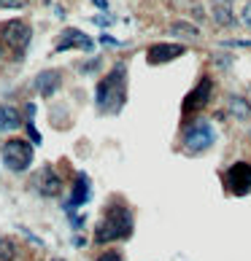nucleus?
<instances>
[{"instance_id": "nucleus-1", "label": "nucleus", "mask_w": 251, "mask_h": 261, "mask_svg": "<svg viewBox=\"0 0 251 261\" xmlns=\"http://www.w3.org/2000/svg\"><path fill=\"white\" fill-rule=\"evenodd\" d=\"M124 102H127V65L119 62L95 86V105L100 113L113 116L124 108Z\"/></svg>"}, {"instance_id": "nucleus-2", "label": "nucleus", "mask_w": 251, "mask_h": 261, "mask_svg": "<svg viewBox=\"0 0 251 261\" xmlns=\"http://www.w3.org/2000/svg\"><path fill=\"white\" fill-rule=\"evenodd\" d=\"M132 234V213L122 202H111L103 221L95 229V243H113V240H127Z\"/></svg>"}, {"instance_id": "nucleus-3", "label": "nucleus", "mask_w": 251, "mask_h": 261, "mask_svg": "<svg viewBox=\"0 0 251 261\" xmlns=\"http://www.w3.org/2000/svg\"><path fill=\"white\" fill-rule=\"evenodd\" d=\"M181 143H184V148H187L189 153H202V151H208V148L216 143V129H214V124H211L208 119L192 121L189 127L181 132Z\"/></svg>"}, {"instance_id": "nucleus-4", "label": "nucleus", "mask_w": 251, "mask_h": 261, "mask_svg": "<svg viewBox=\"0 0 251 261\" xmlns=\"http://www.w3.org/2000/svg\"><path fill=\"white\" fill-rule=\"evenodd\" d=\"M30 38H33V30L27 22H22V19H11V22L0 24V41H3L8 49H14L16 54H22L27 49Z\"/></svg>"}, {"instance_id": "nucleus-5", "label": "nucleus", "mask_w": 251, "mask_h": 261, "mask_svg": "<svg viewBox=\"0 0 251 261\" xmlns=\"http://www.w3.org/2000/svg\"><path fill=\"white\" fill-rule=\"evenodd\" d=\"M3 162L11 172H25L33 164V146L27 140H8L3 146Z\"/></svg>"}, {"instance_id": "nucleus-6", "label": "nucleus", "mask_w": 251, "mask_h": 261, "mask_svg": "<svg viewBox=\"0 0 251 261\" xmlns=\"http://www.w3.org/2000/svg\"><path fill=\"white\" fill-rule=\"evenodd\" d=\"M224 186L233 197H246L251 191V164L248 162H235L224 175Z\"/></svg>"}, {"instance_id": "nucleus-7", "label": "nucleus", "mask_w": 251, "mask_h": 261, "mask_svg": "<svg viewBox=\"0 0 251 261\" xmlns=\"http://www.w3.org/2000/svg\"><path fill=\"white\" fill-rule=\"evenodd\" d=\"M211 94H214V81H211V79H202L195 89H192L187 97H184V102H181V113H184V116L200 113V111L211 102Z\"/></svg>"}, {"instance_id": "nucleus-8", "label": "nucleus", "mask_w": 251, "mask_h": 261, "mask_svg": "<svg viewBox=\"0 0 251 261\" xmlns=\"http://www.w3.org/2000/svg\"><path fill=\"white\" fill-rule=\"evenodd\" d=\"M71 49H81V51H92L95 49V41L86 33L76 30V27H65L62 35L57 38V46L54 51H71Z\"/></svg>"}, {"instance_id": "nucleus-9", "label": "nucleus", "mask_w": 251, "mask_h": 261, "mask_svg": "<svg viewBox=\"0 0 251 261\" xmlns=\"http://www.w3.org/2000/svg\"><path fill=\"white\" fill-rule=\"evenodd\" d=\"M33 186H35V191H38L41 197H57V194L62 191V178L57 175L52 167H43V170L35 172Z\"/></svg>"}, {"instance_id": "nucleus-10", "label": "nucleus", "mask_w": 251, "mask_h": 261, "mask_svg": "<svg viewBox=\"0 0 251 261\" xmlns=\"http://www.w3.org/2000/svg\"><path fill=\"white\" fill-rule=\"evenodd\" d=\"M184 43H154L151 49L146 51V62L149 65H165L173 62L178 57H184Z\"/></svg>"}, {"instance_id": "nucleus-11", "label": "nucleus", "mask_w": 251, "mask_h": 261, "mask_svg": "<svg viewBox=\"0 0 251 261\" xmlns=\"http://www.w3.org/2000/svg\"><path fill=\"white\" fill-rule=\"evenodd\" d=\"M89 197H92V183H89V178H86V172H79L76 175V183H73V191H71V202H67V210H73V207H81V205H86L89 202Z\"/></svg>"}, {"instance_id": "nucleus-12", "label": "nucleus", "mask_w": 251, "mask_h": 261, "mask_svg": "<svg viewBox=\"0 0 251 261\" xmlns=\"http://www.w3.org/2000/svg\"><path fill=\"white\" fill-rule=\"evenodd\" d=\"M33 86H35V92L43 94V97H52V94L62 86V73L60 70H43V73L35 75Z\"/></svg>"}, {"instance_id": "nucleus-13", "label": "nucleus", "mask_w": 251, "mask_h": 261, "mask_svg": "<svg viewBox=\"0 0 251 261\" xmlns=\"http://www.w3.org/2000/svg\"><path fill=\"white\" fill-rule=\"evenodd\" d=\"M214 19L221 27H233L235 14H233V0H214Z\"/></svg>"}, {"instance_id": "nucleus-14", "label": "nucleus", "mask_w": 251, "mask_h": 261, "mask_svg": "<svg viewBox=\"0 0 251 261\" xmlns=\"http://www.w3.org/2000/svg\"><path fill=\"white\" fill-rule=\"evenodd\" d=\"M22 124V116L11 105H0V132H11Z\"/></svg>"}, {"instance_id": "nucleus-15", "label": "nucleus", "mask_w": 251, "mask_h": 261, "mask_svg": "<svg viewBox=\"0 0 251 261\" xmlns=\"http://www.w3.org/2000/svg\"><path fill=\"white\" fill-rule=\"evenodd\" d=\"M227 108L233 116H238V119H248L251 116V102L246 97H240V94H233V97L227 100Z\"/></svg>"}, {"instance_id": "nucleus-16", "label": "nucleus", "mask_w": 251, "mask_h": 261, "mask_svg": "<svg viewBox=\"0 0 251 261\" xmlns=\"http://www.w3.org/2000/svg\"><path fill=\"white\" fill-rule=\"evenodd\" d=\"M170 30L176 33V35H187V38H197V35H200V30H197L195 24H189V22H176Z\"/></svg>"}, {"instance_id": "nucleus-17", "label": "nucleus", "mask_w": 251, "mask_h": 261, "mask_svg": "<svg viewBox=\"0 0 251 261\" xmlns=\"http://www.w3.org/2000/svg\"><path fill=\"white\" fill-rule=\"evenodd\" d=\"M16 258V248L11 240H6V237H0V261H14Z\"/></svg>"}, {"instance_id": "nucleus-18", "label": "nucleus", "mask_w": 251, "mask_h": 261, "mask_svg": "<svg viewBox=\"0 0 251 261\" xmlns=\"http://www.w3.org/2000/svg\"><path fill=\"white\" fill-rule=\"evenodd\" d=\"M30 6V0H0V8H25Z\"/></svg>"}, {"instance_id": "nucleus-19", "label": "nucleus", "mask_w": 251, "mask_h": 261, "mask_svg": "<svg viewBox=\"0 0 251 261\" xmlns=\"http://www.w3.org/2000/svg\"><path fill=\"white\" fill-rule=\"evenodd\" d=\"M95 261H122V253L119 250H105V253H100Z\"/></svg>"}, {"instance_id": "nucleus-20", "label": "nucleus", "mask_w": 251, "mask_h": 261, "mask_svg": "<svg viewBox=\"0 0 251 261\" xmlns=\"http://www.w3.org/2000/svg\"><path fill=\"white\" fill-rule=\"evenodd\" d=\"M240 19H243V24H246V27H251V0L243 6V11H240Z\"/></svg>"}, {"instance_id": "nucleus-21", "label": "nucleus", "mask_w": 251, "mask_h": 261, "mask_svg": "<svg viewBox=\"0 0 251 261\" xmlns=\"http://www.w3.org/2000/svg\"><path fill=\"white\" fill-rule=\"evenodd\" d=\"M100 43H105V46H122V41H117V38H111V35H103Z\"/></svg>"}, {"instance_id": "nucleus-22", "label": "nucleus", "mask_w": 251, "mask_h": 261, "mask_svg": "<svg viewBox=\"0 0 251 261\" xmlns=\"http://www.w3.org/2000/svg\"><path fill=\"white\" fill-rule=\"evenodd\" d=\"M27 132H30V138H33V143H35V146H38V143H41V135L35 132V127H33V124H27Z\"/></svg>"}, {"instance_id": "nucleus-23", "label": "nucleus", "mask_w": 251, "mask_h": 261, "mask_svg": "<svg viewBox=\"0 0 251 261\" xmlns=\"http://www.w3.org/2000/svg\"><path fill=\"white\" fill-rule=\"evenodd\" d=\"M224 46H251V41H224Z\"/></svg>"}, {"instance_id": "nucleus-24", "label": "nucleus", "mask_w": 251, "mask_h": 261, "mask_svg": "<svg viewBox=\"0 0 251 261\" xmlns=\"http://www.w3.org/2000/svg\"><path fill=\"white\" fill-rule=\"evenodd\" d=\"M92 3H95V6H98V8H100V11H108V3H105V0H92Z\"/></svg>"}, {"instance_id": "nucleus-25", "label": "nucleus", "mask_w": 251, "mask_h": 261, "mask_svg": "<svg viewBox=\"0 0 251 261\" xmlns=\"http://www.w3.org/2000/svg\"><path fill=\"white\" fill-rule=\"evenodd\" d=\"M248 97H251V84H248Z\"/></svg>"}, {"instance_id": "nucleus-26", "label": "nucleus", "mask_w": 251, "mask_h": 261, "mask_svg": "<svg viewBox=\"0 0 251 261\" xmlns=\"http://www.w3.org/2000/svg\"><path fill=\"white\" fill-rule=\"evenodd\" d=\"M52 261H62V258H52Z\"/></svg>"}]
</instances>
